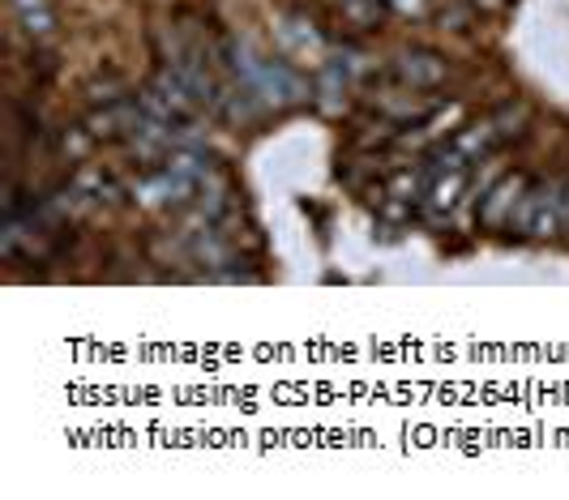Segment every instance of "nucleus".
Instances as JSON below:
<instances>
[{
  "label": "nucleus",
  "instance_id": "nucleus-1",
  "mask_svg": "<svg viewBox=\"0 0 569 500\" xmlns=\"http://www.w3.org/2000/svg\"><path fill=\"white\" fill-rule=\"evenodd\" d=\"M510 231L522 240H552L557 231H566L561 222V180H527V189L518 197L510 214Z\"/></svg>",
  "mask_w": 569,
  "mask_h": 500
},
{
  "label": "nucleus",
  "instance_id": "nucleus-2",
  "mask_svg": "<svg viewBox=\"0 0 569 500\" xmlns=\"http://www.w3.org/2000/svg\"><path fill=\"white\" fill-rule=\"evenodd\" d=\"M390 78L402 86V90H437L450 78V60L432 48H402L395 60H390Z\"/></svg>",
  "mask_w": 569,
  "mask_h": 500
},
{
  "label": "nucleus",
  "instance_id": "nucleus-3",
  "mask_svg": "<svg viewBox=\"0 0 569 500\" xmlns=\"http://www.w3.org/2000/svg\"><path fill=\"white\" fill-rule=\"evenodd\" d=\"M462 116H467L462 103H437V108L428 111L411 133H399L395 146H402V150H425V146H437V141H446V133H458Z\"/></svg>",
  "mask_w": 569,
  "mask_h": 500
},
{
  "label": "nucleus",
  "instance_id": "nucleus-4",
  "mask_svg": "<svg viewBox=\"0 0 569 500\" xmlns=\"http://www.w3.org/2000/svg\"><path fill=\"white\" fill-rule=\"evenodd\" d=\"M522 189H527V176H522V171L501 176V180L488 189L485 201H480V222H485L488 231L510 227V214H513V206H518V197H522Z\"/></svg>",
  "mask_w": 569,
  "mask_h": 500
},
{
  "label": "nucleus",
  "instance_id": "nucleus-5",
  "mask_svg": "<svg viewBox=\"0 0 569 500\" xmlns=\"http://www.w3.org/2000/svg\"><path fill=\"white\" fill-rule=\"evenodd\" d=\"M73 184L82 189V197L90 201V210H99V206H120L124 197H129V189L116 180L108 167H94V163H86L73 171Z\"/></svg>",
  "mask_w": 569,
  "mask_h": 500
},
{
  "label": "nucleus",
  "instance_id": "nucleus-6",
  "mask_svg": "<svg viewBox=\"0 0 569 500\" xmlns=\"http://www.w3.org/2000/svg\"><path fill=\"white\" fill-rule=\"evenodd\" d=\"M462 193H467V167H462V171H446V176H432L425 201H420L425 219L441 222L446 214H455L458 197H462Z\"/></svg>",
  "mask_w": 569,
  "mask_h": 500
},
{
  "label": "nucleus",
  "instance_id": "nucleus-7",
  "mask_svg": "<svg viewBox=\"0 0 569 500\" xmlns=\"http://www.w3.org/2000/svg\"><path fill=\"white\" fill-rule=\"evenodd\" d=\"M492 146H497V129H492V116H485V120H471V124H462V129L455 133V141H450V150H455V154L467 167L476 163V159H485Z\"/></svg>",
  "mask_w": 569,
  "mask_h": 500
},
{
  "label": "nucleus",
  "instance_id": "nucleus-8",
  "mask_svg": "<svg viewBox=\"0 0 569 500\" xmlns=\"http://www.w3.org/2000/svg\"><path fill=\"white\" fill-rule=\"evenodd\" d=\"M335 9H339L342 27H351V30H377L381 18L390 13L381 0H335Z\"/></svg>",
  "mask_w": 569,
  "mask_h": 500
},
{
  "label": "nucleus",
  "instance_id": "nucleus-9",
  "mask_svg": "<svg viewBox=\"0 0 569 500\" xmlns=\"http://www.w3.org/2000/svg\"><path fill=\"white\" fill-rule=\"evenodd\" d=\"M527 124H531V103H527V99H510V103H501V108L492 111L497 141L522 138V133H527Z\"/></svg>",
  "mask_w": 569,
  "mask_h": 500
},
{
  "label": "nucleus",
  "instance_id": "nucleus-10",
  "mask_svg": "<svg viewBox=\"0 0 569 500\" xmlns=\"http://www.w3.org/2000/svg\"><path fill=\"white\" fill-rule=\"evenodd\" d=\"M476 22H480V13H476L467 0H441V4L432 9V27L450 30V34H467Z\"/></svg>",
  "mask_w": 569,
  "mask_h": 500
},
{
  "label": "nucleus",
  "instance_id": "nucleus-11",
  "mask_svg": "<svg viewBox=\"0 0 569 500\" xmlns=\"http://www.w3.org/2000/svg\"><path fill=\"white\" fill-rule=\"evenodd\" d=\"M90 146H94V133L86 129V124H73V129H60L57 138V150L64 159H73V163H82L86 154H90Z\"/></svg>",
  "mask_w": 569,
  "mask_h": 500
},
{
  "label": "nucleus",
  "instance_id": "nucleus-12",
  "mask_svg": "<svg viewBox=\"0 0 569 500\" xmlns=\"http://www.w3.org/2000/svg\"><path fill=\"white\" fill-rule=\"evenodd\" d=\"M381 4L395 13H425V0H381Z\"/></svg>",
  "mask_w": 569,
  "mask_h": 500
},
{
  "label": "nucleus",
  "instance_id": "nucleus-13",
  "mask_svg": "<svg viewBox=\"0 0 569 500\" xmlns=\"http://www.w3.org/2000/svg\"><path fill=\"white\" fill-rule=\"evenodd\" d=\"M467 4H471V9H476V13L485 18V13H501V9L510 4V0H467Z\"/></svg>",
  "mask_w": 569,
  "mask_h": 500
}]
</instances>
